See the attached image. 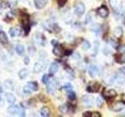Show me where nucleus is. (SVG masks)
<instances>
[{
	"label": "nucleus",
	"mask_w": 125,
	"mask_h": 117,
	"mask_svg": "<svg viewBox=\"0 0 125 117\" xmlns=\"http://www.w3.org/2000/svg\"><path fill=\"white\" fill-rule=\"evenodd\" d=\"M23 91L24 92L25 94H31V90L29 88V87L27 85H26L25 87H23Z\"/></svg>",
	"instance_id": "31"
},
{
	"label": "nucleus",
	"mask_w": 125,
	"mask_h": 117,
	"mask_svg": "<svg viewBox=\"0 0 125 117\" xmlns=\"http://www.w3.org/2000/svg\"><path fill=\"white\" fill-rule=\"evenodd\" d=\"M32 91H37L38 90V84L36 81H30L27 84Z\"/></svg>",
	"instance_id": "20"
},
{
	"label": "nucleus",
	"mask_w": 125,
	"mask_h": 117,
	"mask_svg": "<svg viewBox=\"0 0 125 117\" xmlns=\"http://www.w3.org/2000/svg\"><path fill=\"white\" fill-rule=\"evenodd\" d=\"M0 42L2 45H7L9 43V39H8L6 34L2 30L0 31Z\"/></svg>",
	"instance_id": "15"
},
{
	"label": "nucleus",
	"mask_w": 125,
	"mask_h": 117,
	"mask_svg": "<svg viewBox=\"0 0 125 117\" xmlns=\"http://www.w3.org/2000/svg\"><path fill=\"white\" fill-rule=\"evenodd\" d=\"M62 88H63L65 91H70V90H72V86L70 83H67V84H66L63 87H62Z\"/></svg>",
	"instance_id": "29"
},
{
	"label": "nucleus",
	"mask_w": 125,
	"mask_h": 117,
	"mask_svg": "<svg viewBox=\"0 0 125 117\" xmlns=\"http://www.w3.org/2000/svg\"><path fill=\"white\" fill-rule=\"evenodd\" d=\"M82 101H83V103L84 104L85 106H87V107H91L93 105V99L90 97L84 96L83 98H82Z\"/></svg>",
	"instance_id": "16"
},
{
	"label": "nucleus",
	"mask_w": 125,
	"mask_h": 117,
	"mask_svg": "<svg viewBox=\"0 0 125 117\" xmlns=\"http://www.w3.org/2000/svg\"><path fill=\"white\" fill-rule=\"evenodd\" d=\"M28 69L26 68H23L18 72V77L21 80H24L27 78V75H28Z\"/></svg>",
	"instance_id": "13"
},
{
	"label": "nucleus",
	"mask_w": 125,
	"mask_h": 117,
	"mask_svg": "<svg viewBox=\"0 0 125 117\" xmlns=\"http://www.w3.org/2000/svg\"><path fill=\"white\" fill-rule=\"evenodd\" d=\"M23 62H24L25 65H28L29 62H30V58L28 56H25L24 58H23Z\"/></svg>",
	"instance_id": "36"
},
{
	"label": "nucleus",
	"mask_w": 125,
	"mask_h": 117,
	"mask_svg": "<svg viewBox=\"0 0 125 117\" xmlns=\"http://www.w3.org/2000/svg\"><path fill=\"white\" fill-rule=\"evenodd\" d=\"M96 103H97V105H98V106H99V107H101L102 105H103V99H102L100 97H98V98H97V100H96Z\"/></svg>",
	"instance_id": "32"
},
{
	"label": "nucleus",
	"mask_w": 125,
	"mask_h": 117,
	"mask_svg": "<svg viewBox=\"0 0 125 117\" xmlns=\"http://www.w3.org/2000/svg\"><path fill=\"white\" fill-rule=\"evenodd\" d=\"M83 116H88L91 117V112H86L83 114Z\"/></svg>",
	"instance_id": "38"
},
{
	"label": "nucleus",
	"mask_w": 125,
	"mask_h": 117,
	"mask_svg": "<svg viewBox=\"0 0 125 117\" xmlns=\"http://www.w3.org/2000/svg\"><path fill=\"white\" fill-rule=\"evenodd\" d=\"M2 8L1 7V6H0V14L2 13Z\"/></svg>",
	"instance_id": "42"
},
{
	"label": "nucleus",
	"mask_w": 125,
	"mask_h": 117,
	"mask_svg": "<svg viewBox=\"0 0 125 117\" xmlns=\"http://www.w3.org/2000/svg\"><path fill=\"white\" fill-rule=\"evenodd\" d=\"M3 105H4V100L2 98H0V108H2Z\"/></svg>",
	"instance_id": "39"
},
{
	"label": "nucleus",
	"mask_w": 125,
	"mask_h": 117,
	"mask_svg": "<svg viewBox=\"0 0 125 117\" xmlns=\"http://www.w3.org/2000/svg\"><path fill=\"white\" fill-rule=\"evenodd\" d=\"M19 109H20V108L17 106V105H15L13 104H12L10 106L7 108V112H8V114H9V115L15 116V115L18 114Z\"/></svg>",
	"instance_id": "8"
},
{
	"label": "nucleus",
	"mask_w": 125,
	"mask_h": 117,
	"mask_svg": "<svg viewBox=\"0 0 125 117\" xmlns=\"http://www.w3.org/2000/svg\"><path fill=\"white\" fill-rule=\"evenodd\" d=\"M124 108V106L122 103H116L114 106H113V111H115V112H120L121 110H123Z\"/></svg>",
	"instance_id": "23"
},
{
	"label": "nucleus",
	"mask_w": 125,
	"mask_h": 117,
	"mask_svg": "<svg viewBox=\"0 0 125 117\" xmlns=\"http://www.w3.org/2000/svg\"><path fill=\"white\" fill-rule=\"evenodd\" d=\"M74 12L78 17H81L85 12V6L83 2H77L75 5H74Z\"/></svg>",
	"instance_id": "2"
},
{
	"label": "nucleus",
	"mask_w": 125,
	"mask_h": 117,
	"mask_svg": "<svg viewBox=\"0 0 125 117\" xmlns=\"http://www.w3.org/2000/svg\"><path fill=\"white\" fill-rule=\"evenodd\" d=\"M9 32H10V34L11 37H18L21 35V30H20L17 27H11V28L9 30Z\"/></svg>",
	"instance_id": "12"
},
{
	"label": "nucleus",
	"mask_w": 125,
	"mask_h": 117,
	"mask_svg": "<svg viewBox=\"0 0 125 117\" xmlns=\"http://www.w3.org/2000/svg\"><path fill=\"white\" fill-rule=\"evenodd\" d=\"M59 69V65L57 62H52L49 67V76H54Z\"/></svg>",
	"instance_id": "11"
},
{
	"label": "nucleus",
	"mask_w": 125,
	"mask_h": 117,
	"mask_svg": "<svg viewBox=\"0 0 125 117\" xmlns=\"http://www.w3.org/2000/svg\"><path fill=\"white\" fill-rule=\"evenodd\" d=\"M101 114L99 112H91V117H100Z\"/></svg>",
	"instance_id": "34"
},
{
	"label": "nucleus",
	"mask_w": 125,
	"mask_h": 117,
	"mask_svg": "<svg viewBox=\"0 0 125 117\" xmlns=\"http://www.w3.org/2000/svg\"><path fill=\"white\" fill-rule=\"evenodd\" d=\"M16 52H17V53L19 55V56H22V55L24 54L25 49H24V47H23V45H17L16 46Z\"/></svg>",
	"instance_id": "22"
},
{
	"label": "nucleus",
	"mask_w": 125,
	"mask_h": 117,
	"mask_svg": "<svg viewBox=\"0 0 125 117\" xmlns=\"http://www.w3.org/2000/svg\"><path fill=\"white\" fill-rule=\"evenodd\" d=\"M2 91H3V89H2V84L1 82H0V93H2Z\"/></svg>",
	"instance_id": "40"
},
{
	"label": "nucleus",
	"mask_w": 125,
	"mask_h": 117,
	"mask_svg": "<svg viewBox=\"0 0 125 117\" xmlns=\"http://www.w3.org/2000/svg\"><path fill=\"white\" fill-rule=\"evenodd\" d=\"M44 69V66H43V64L40 63V62H36L34 66V73H39L42 71H43Z\"/></svg>",
	"instance_id": "19"
},
{
	"label": "nucleus",
	"mask_w": 125,
	"mask_h": 117,
	"mask_svg": "<svg viewBox=\"0 0 125 117\" xmlns=\"http://www.w3.org/2000/svg\"><path fill=\"white\" fill-rule=\"evenodd\" d=\"M116 60L119 63H125V52L116 56Z\"/></svg>",
	"instance_id": "21"
},
{
	"label": "nucleus",
	"mask_w": 125,
	"mask_h": 117,
	"mask_svg": "<svg viewBox=\"0 0 125 117\" xmlns=\"http://www.w3.org/2000/svg\"><path fill=\"white\" fill-rule=\"evenodd\" d=\"M51 43H52V45H56L58 43H57V41H54V40H52V41H51Z\"/></svg>",
	"instance_id": "41"
},
{
	"label": "nucleus",
	"mask_w": 125,
	"mask_h": 117,
	"mask_svg": "<svg viewBox=\"0 0 125 117\" xmlns=\"http://www.w3.org/2000/svg\"><path fill=\"white\" fill-rule=\"evenodd\" d=\"M52 52L55 56H56L58 57H61L64 55V50L62 49V47L60 45H54V48L52 50Z\"/></svg>",
	"instance_id": "6"
},
{
	"label": "nucleus",
	"mask_w": 125,
	"mask_h": 117,
	"mask_svg": "<svg viewBox=\"0 0 125 117\" xmlns=\"http://www.w3.org/2000/svg\"><path fill=\"white\" fill-rule=\"evenodd\" d=\"M68 106L66 105H60V107H59V110H60L62 113H66V112H67L68 111Z\"/></svg>",
	"instance_id": "26"
},
{
	"label": "nucleus",
	"mask_w": 125,
	"mask_h": 117,
	"mask_svg": "<svg viewBox=\"0 0 125 117\" xmlns=\"http://www.w3.org/2000/svg\"><path fill=\"white\" fill-rule=\"evenodd\" d=\"M29 23H30V17H29V15L27 14V13H22L21 14V23H22V25H23V29H24V32H25L26 35L28 34L29 30H30Z\"/></svg>",
	"instance_id": "1"
},
{
	"label": "nucleus",
	"mask_w": 125,
	"mask_h": 117,
	"mask_svg": "<svg viewBox=\"0 0 125 117\" xmlns=\"http://www.w3.org/2000/svg\"><path fill=\"white\" fill-rule=\"evenodd\" d=\"M40 115L42 117H49L51 116V111L48 107H43L40 110Z\"/></svg>",
	"instance_id": "17"
},
{
	"label": "nucleus",
	"mask_w": 125,
	"mask_h": 117,
	"mask_svg": "<svg viewBox=\"0 0 125 117\" xmlns=\"http://www.w3.org/2000/svg\"><path fill=\"white\" fill-rule=\"evenodd\" d=\"M88 73L92 77H95L98 75V73H99V69L95 65L90 66L88 68Z\"/></svg>",
	"instance_id": "9"
},
{
	"label": "nucleus",
	"mask_w": 125,
	"mask_h": 117,
	"mask_svg": "<svg viewBox=\"0 0 125 117\" xmlns=\"http://www.w3.org/2000/svg\"><path fill=\"white\" fill-rule=\"evenodd\" d=\"M122 33H123V30H122V29L120 28V27H117V28L115 30V34H116V36L117 38L120 37L121 34H122Z\"/></svg>",
	"instance_id": "28"
},
{
	"label": "nucleus",
	"mask_w": 125,
	"mask_h": 117,
	"mask_svg": "<svg viewBox=\"0 0 125 117\" xmlns=\"http://www.w3.org/2000/svg\"><path fill=\"white\" fill-rule=\"evenodd\" d=\"M116 91L113 89H109V90H104L103 91V95L106 100H110L116 96Z\"/></svg>",
	"instance_id": "3"
},
{
	"label": "nucleus",
	"mask_w": 125,
	"mask_h": 117,
	"mask_svg": "<svg viewBox=\"0 0 125 117\" xmlns=\"http://www.w3.org/2000/svg\"><path fill=\"white\" fill-rule=\"evenodd\" d=\"M66 2H67V0H57V2H58V5L60 7H62L66 5Z\"/></svg>",
	"instance_id": "30"
},
{
	"label": "nucleus",
	"mask_w": 125,
	"mask_h": 117,
	"mask_svg": "<svg viewBox=\"0 0 125 117\" xmlns=\"http://www.w3.org/2000/svg\"><path fill=\"white\" fill-rule=\"evenodd\" d=\"M67 97L70 100H74L76 98V94L72 90H70V91H67Z\"/></svg>",
	"instance_id": "24"
},
{
	"label": "nucleus",
	"mask_w": 125,
	"mask_h": 117,
	"mask_svg": "<svg viewBox=\"0 0 125 117\" xmlns=\"http://www.w3.org/2000/svg\"><path fill=\"white\" fill-rule=\"evenodd\" d=\"M47 2L48 0H34V6L38 10H42L46 6Z\"/></svg>",
	"instance_id": "10"
},
{
	"label": "nucleus",
	"mask_w": 125,
	"mask_h": 117,
	"mask_svg": "<svg viewBox=\"0 0 125 117\" xmlns=\"http://www.w3.org/2000/svg\"><path fill=\"white\" fill-rule=\"evenodd\" d=\"M120 73L121 74H123V75L125 76V66H123L122 68H120Z\"/></svg>",
	"instance_id": "37"
},
{
	"label": "nucleus",
	"mask_w": 125,
	"mask_h": 117,
	"mask_svg": "<svg viewBox=\"0 0 125 117\" xmlns=\"http://www.w3.org/2000/svg\"><path fill=\"white\" fill-rule=\"evenodd\" d=\"M18 114H19L20 116H25V112H24V109L23 108V107L22 108H20Z\"/></svg>",
	"instance_id": "33"
},
{
	"label": "nucleus",
	"mask_w": 125,
	"mask_h": 117,
	"mask_svg": "<svg viewBox=\"0 0 125 117\" xmlns=\"http://www.w3.org/2000/svg\"><path fill=\"white\" fill-rule=\"evenodd\" d=\"M46 84H47L46 91L48 93L52 94L55 91H56V87H57V83L56 82V80H52L50 82H48Z\"/></svg>",
	"instance_id": "5"
},
{
	"label": "nucleus",
	"mask_w": 125,
	"mask_h": 117,
	"mask_svg": "<svg viewBox=\"0 0 125 117\" xmlns=\"http://www.w3.org/2000/svg\"><path fill=\"white\" fill-rule=\"evenodd\" d=\"M4 87L8 90H13L14 88V84L13 81L10 79H7L4 81Z\"/></svg>",
	"instance_id": "18"
},
{
	"label": "nucleus",
	"mask_w": 125,
	"mask_h": 117,
	"mask_svg": "<svg viewBox=\"0 0 125 117\" xmlns=\"http://www.w3.org/2000/svg\"><path fill=\"white\" fill-rule=\"evenodd\" d=\"M6 101H7L8 103L12 105V104H14L15 103V101H16V97L14 96L13 94L8 92V93L6 94Z\"/></svg>",
	"instance_id": "14"
},
{
	"label": "nucleus",
	"mask_w": 125,
	"mask_h": 117,
	"mask_svg": "<svg viewBox=\"0 0 125 117\" xmlns=\"http://www.w3.org/2000/svg\"><path fill=\"white\" fill-rule=\"evenodd\" d=\"M28 51H29V53L31 55V56H34V54L35 52V49H34L33 47H30V48H28Z\"/></svg>",
	"instance_id": "35"
},
{
	"label": "nucleus",
	"mask_w": 125,
	"mask_h": 117,
	"mask_svg": "<svg viewBox=\"0 0 125 117\" xmlns=\"http://www.w3.org/2000/svg\"><path fill=\"white\" fill-rule=\"evenodd\" d=\"M49 75H48V74H44L43 77H42V83L44 84H46L49 82Z\"/></svg>",
	"instance_id": "27"
},
{
	"label": "nucleus",
	"mask_w": 125,
	"mask_h": 117,
	"mask_svg": "<svg viewBox=\"0 0 125 117\" xmlns=\"http://www.w3.org/2000/svg\"><path fill=\"white\" fill-rule=\"evenodd\" d=\"M100 88V84L98 82H94V83H91L88 87H87V91L88 92L92 93H95L98 92Z\"/></svg>",
	"instance_id": "7"
},
{
	"label": "nucleus",
	"mask_w": 125,
	"mask_h": 117,
	"mask_svg": "<svg viewBox=\"0 0 125 117\" xmlns=\"http://www.w3.org/2000/svg\"><path fill=\"white\" fill-rule=\"evenodd\" d=\"M96 13H97V14L99 15L100 17H102V18H106L109 16V11L108 8L106 6H102L101 7L98 8L97 10H96Z\"/></svg>",
	"instance_id": "4"
},
{
	"label": "nucleus",
	"mask_w": 125,
	"mask_h": 117,
	"mask_svg": "<svg viewBox=\"0 0 125 117\" xmlns=\"http://www.w3.org/2000/svg\"><path fill=\"white\" fill-rule=\"evenodd\" d=\"M90 48H91V44H90V42L88 41H84L83 44H82V49L83 50H88Z\"/></svg>",
	"instance_id": "25"
},
{
	"label": "nucleus",
	"mask_w": 125,
	"mask_h": 117,
	"mask_svg": "<svg viewBox=\"0 0 125 117\" xmlns=\"http://www.w3.org/2000/svg\"><path fill=\"white\" fill-rule=\"evenodd\" d=\"M2 27L1 25H0V31H1V30H2Z\"/></svg>",
	"instance_id": "43"
}]
</instances>
